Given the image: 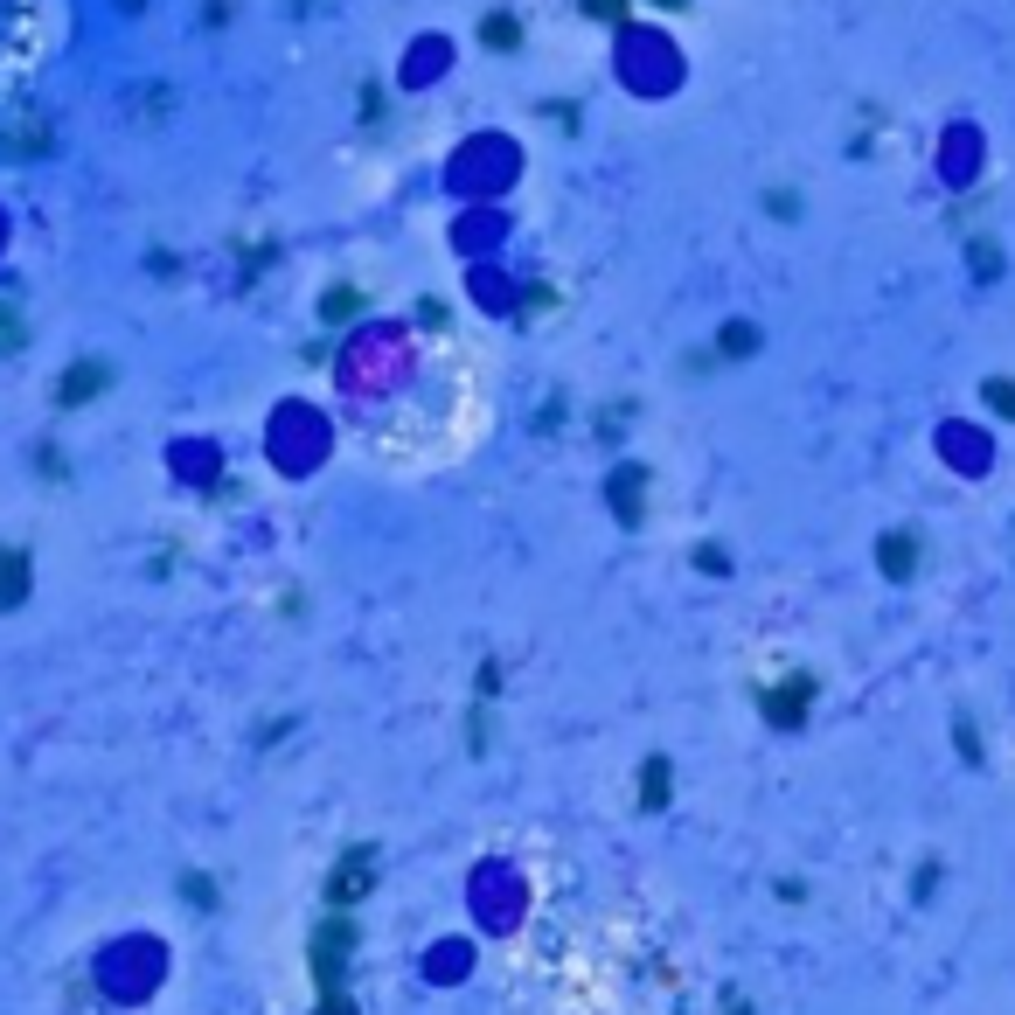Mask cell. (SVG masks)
Instances as JSON below:
<instances>
[{
	"label": "cell",
	"instance_id": "2",
	"mask_svg": "<svg viewBox=\"0 0 1015 1015\" xmlns=\"http://www.w3.org/2000/svg\"><path fill=\"white\" fill-rule=\"evenodd\" d=\"M341 960H348V925H327L320 932V974H341Z\"/></svg>",
	"mask_w": 1015,
	"mask_h": 1015
},
{
	"label": "cell",
	"instance_id": "1",
	"mask_svg": "<svg viewBox=\"0 0 1015 1015\" xmlns=\"http://www.w3.org/2000/svg\"><path fill=\"white\" fill-rule=\"evenodd\" d=\"M56 42V0H0V105L42 70Z\"/></svg>",
	"mask_w": 1015,
	"mask_h": 1015
},
{
	"label": "cell",
	"instance_id": "3",
	"mask_svg": "<svg viewBox=\"0 0 1015 1015\" xmlns=\"http://www.w3.org/2000/svg\"><path fill=\"white\" fill-rule=\"evenodd\" d=\"M21 598V557L7 550V564H0V605H14Z\"/></svg>",
	"mask_w": 1015,
	"mask_h": 1015
}]
</instances>
